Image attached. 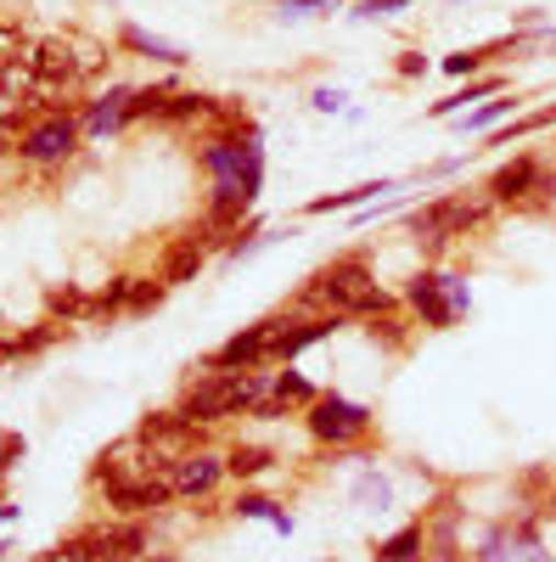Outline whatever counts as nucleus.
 I'll return each mask as SVG.
<instances>
[{"instance_id": "obj_16", "label": "nucleus", "mask_w": 556, "mask_h": 562, "mask_svg": "<svg viewBox=\"0 0 556 562\" xmlns=\"http://www.w3.org/2000/svg\"><path fill=\"white\" fill-rule=\"evenodd\" d=\"M377 192H394L388 180H365V186H354V192H332V198H315L309 203V214H332V209H354V203H371Z\"/></svg>"}, {"instance_id": "obj_11", "label": "nucleus", "mask_w": 556, "mask_h": 562, "mask_svg": "<svg viewBox=\"0 0 556 562\" xmlns=\"http://www.w3.org/2000/svg\"><path fill=\"white\" fill-rule=\"evenodd\" d=\"M169 501H174L169 479H124V484L107 490V506L129 512V518H141V512H158V506H169Z\"/></svg>"}, {"instance_id": "obj_13", "label": "nucleus", "mask_w": 556, "mask_h": 562, "mask_svg": "<svg viewBox=\"0 0 556 562\" xmlns=\"http://www.w3.org/2000/svg\"><path fill=\"white\" fill-rule=\"evenodd\" d=\"M428 557V529L422 524H405L399 535H388L377 546V562H422Z\"/></svg>"}, {"instance_id": "obj_21", "label": "nucleus", "mask_w": 556, "mask_h": 562, "mask_svg": "<svg viewBox=\"0 0 556 562\" xmlns=\"http://www.w3.org/2000/svg\"><path fill=\"white\" fill-rule=\"evenodd\" d=\"M124 45H129V52H141V57H158V63H185L180 45H163V40H152L141 29H124Z\"/></svg>"}, {"instance_id": "obj_20", "label": "nucleus", "mask_w": 556, "mask_h": 562, "mask_svg": "<svg viewBox=\"0 0 556 562\" xmlns=\"http://www.w3.org/2000/svg\"><path fill=\"white\" fill-rule=\"evenodd\" d=\"M512 45H518V40H495V45H478V52H455V57H444V74H455V79H461V74H478L495 52H512Z\"/></svg>"}, {"instance_id": "obj_15", "label": "nucleus", "mask_w": 556, "mask_h": 562, "mask_svg": "<svg viewBox=\"0 0 556 562\" xmlns=\"http://www.w3.org/2000/svg\"><path fill=\"white\" fill-rule=\"evenodd\" d=\"M270 467H275V456L264 445H237V450L225 456V473L230 479H259V473H270Z\"/></svg>"}, {"instance_id": "obj_8", "label": "nucleus", "mask_w": 556, "mask_h": 562, "mask_svg": "<svg viewBox=\"0 0 556 562\" xmlns=\"http://www.w3.org/2000/svg\"><path fill=\"white\" fill-rule=\"evenodd\" d=\"M540 180H545V164L523 153V158H512L506 169H495V180H489V203H495V209L529 203V198L540 192Z\"/></svg>"}, {"instance_id": "obj_14", "label": "nucleus", "mask_w": 556, "mask_h": 562, "mask_svg": "<svg viewBox=\"0 0 556 562\" xmlns=\"http://www.w3.org/2000/svg\"><path fill=\"white\" fill-rule=\"evenodd\" d=\"M147 551V529L124 524V529H102V562H135Z\"/></svg>"}, {"instance_id": "obj_3", "label": "nucleus", "mask_w": 556, "mask_h": 562, "mask_svg": "<svg viewBox=\"0 0 556 562\" xmlns=\"http://www.w3.org/2000/svg\"><path fill=\"white\" fill-rule=\"evenodd\" d=\"M253 405H259V378H248V371H208V378L185 383V400H180V411L203 422V428L225 416H242Z\"/></svg>"}, {"instance_id": "obj_18", "label": "nucleus", "mask_w": 556, "mask_h": 562, "mask_svg": "<svg viewBox=\"0 0 556 562\" xmlns=\"http://www.w3.org/2000/svg\"><path fill=\"white\" fill-rule=\"evenodd\" d=\"M484 97H500V79H478V85H467V90H455V97L433 102V119H455L467 102H484Z\"/></svg>"}, {"instance_id": "obj_7", "label": "nucleus", "mask_w": 556, "mask_h": 562, "mask_svg": "<svg viewBox=\"0 0 556 562\" xmlns=\"http://www.w3.org/2000/svg\"><path fill=\"white\" fill-rule=\"evenodd\" d=\"M73 147H79V119L73 113H52V119H39L34 130H23L18 158H29V164H63Z\"/></svg>"}, {"instance_id": "obj_1", "label": "nucleus", "mask_w": 556, "mask_h": 562, "mask_svg": "<svg viewBox=\"0 0 556 562\" xmlns=\"http://www.w3.org/2000/svg\"><path fill=\"white\" fill-rule=\"evenodd\" d=\"M298 304H315V310H327V315H383V310H399L377 288V276H371V265L360 254H343L327 270H315L309 288L298 293Z\"/></svg>"}, {"instance_id": "obj_2", "label": "nucleus", "mask_w": 556, "mask_h": 562, "mask_svg": "<svg viewBox=\"0 0 556 562\" xmlns=\"http://www.w3.org/2000/svg\"><path fill=\"white\" fill-rule=\"evenodd\" d=\"M489 214H495L489 192H478V198L455 192V198H439V203H428L422 214H410V237L422 243V254H444L455 237H467V231H478Z\"/></svg>"}, {"instance_id": "obj_17", "label": "nucleus", "mask_w": 556, "mask_h": 562, "mask_svg": "<svg viewBox=\"0 0 556 562\" xmlns=\"http://www.w3.org/2000/svg\"><path fill=\"white\" fill-rule=\"evenodd\" d=\"M129 288H135V276H113L107 288L90 299V321H102V315H118V310H129Z\"/></svg>"}, {"instance_id": "obj_6", "label": "nucleus", "mask_w": 556, "mask_h": 562, "mask_svg": "<svg viewBox=\"0 0 556 562\" xmlns=\"http://www.w3.org/2000/svg\"><path fill=\"white\" fill-rule=\"evenodd\" d=\"M405 304L416 310V315H422L428 326H450L461 310H467L473 299H467V288H461V281L455 276H439V270H422V276H416L410 281V288H405Z\"/></svg>"}, {"instance_id": "obj_9", "label": "nucleus", "mask_w": 556, "mask_h": 562, "mask_svg": "<svg viewBox=\"0 0 556 562\" xmlns=\"http://www.w3.org/2000/svg\"><path fill=\"white\" fill-rule=\"evenodd\" d=\"M270 333H275V321H259V326H242L230 344H219L208 355V371H248L259 360H270Z\"/></svg>"}, {"instance_id": "obj_25", "label": "nucleus", "mask_w": 556, "mask_h": 562, "mask_svg": "<svg viewBox=\"0 0 556 562\" xmlns=\"http://www.w3.org/2000/svg\"><path fill=\"white\" fill-rule=\"evenodd\" d=\"M545 124H556V108H540V113H529V119H518L512 130H500L495 135V147H512L518 135H534V130H545Z\"/></svg>"}, {"instance_id": "obj_12", "label": "nucleus", "mask_w": 556, "mask_h": 562, "mask_svg": "<svg viewBox=\"0 0 556 562\" xmlns=\"http://www.w3.org/2000/svg\"><path fill=\"white\" fill-rule=\"evenodd\" d=\"M203 265H208V243L203 237H180L169 248V259H163V281H169V288H174V281H192Z\"/></svg>"}, {"instance_id": "obj_28", "label": "nucleus", "mask_w": 556, "mask_h": 562, "mask_svg": "<svg viewBox=\"0 0 556 562\" xmlns=\"http://www.w3.org/2000/svg\"><path fill=\"white\" fill-rule=\"evenodd\" d=\"M371 338H383V344H405V321H399V310H383V315H371Z\"/></svg>"}, {"instance_id": "obj_5", "label": "nucleus", "mask_w": 556, "mask_h": 562, "mask_svg": "<svg viewBox=\"0 0 556 562\" xmlns=\"http://www.w3.org/2000/svg\"><path fill=\"white\" fill-rule=\"evenodd\" d=\"M135 439H141V450L158 456V461H180L203 445V422H192L185 411H152V416H141Z\"/></svg>"}, {"instance_id": "obj_33", "label": "nucleus", "mask_w": 556, "mask_h": 562, "mask_svg": "<svg viewBox=\"0 0 556 562\" xmlns=\"http://www.w3.org/2000/svg\"><path fill=\"white\" fill-rule=\"evenodd\" d=\"M282 7L293 12V7H327V0H282Z\"/></svg>"}, {"instance_id": "obj_31", "label": "nucleus", "mask_w": 556, "mask_h": 562, "mask_svg": "<svg viewBox=\"0 0 556 562\" xmlns=\"http://www.w3.org/2000/svg\"><path fill=\"white\" fill-rule=\"evenodd\" d=\"M405 7H410V0H360V18H394Z\"/></svg>"}, {"instance_id": "obj_19", "label": "nucleus", "mask_w": 556, "mask_h": 562, "mask_svg": "<svg viewBox=\"0 0 556 562\" xmlns=\"http://www.w3.org/2000/svg\"><path fill=\"white\" fill-rule=\"evenodd\" d=\"M45 310H52V315H63V321H90V299H84L79 288H68V281H63V288H52V293H45Z\"/></svg>"}, {"instance_id": "obj_26", "label": "nucleus", "mask_w": 556, "mask_h": 562, "mask_svg": "<svg viewBox=\"0 0 556 562\" xmlns=\"http://www.w3.org/2000/svg\"><path fill=\"white\" fill-rule=\"evenodd\" d=\"M52 344H57V326H34V333L12 338V360H23V355H39V349H52Z\"/></svg>"}, {"instance_id": "obj_23", "label": "nucleus", "mask_w": 556, "mask_h": 562, "mask_svg": "<svg viewBox=\"0 0 556 562\" xmlns=\"http://www.w3.org/2000/svg\"><path fill=\"white\" fill-rule=\"evenodd\" d=\"M270 394L282 400V405H315V400H320V394H315V389L298 378V371H282V378L270 383Z\"/></svg>"}, {"instance_id": "obj_22", "label": "nucleus", "mask_w": 556, "mask_h": 562, "mask_svg": "<svg viewBox=\"0 0 556 562\" xmlns=\"http://www.w3.org/2000/svg\"><path fill=\"white\" fill-rule=\"evenodd\" d=\"M237 512H242V518H264V524H275L282 535H293V518H287V512L275 506V501H264V495H242Z\"/></svg>"}, {"instance_id": "obj_30", "label": "nucleus", "mask_w": 556, "mask_h": 562, "mask_svg": "<svg viewBox=\"0 0 556 562\" xmlns=\"http://www.w3.org/2000/svg\"><path fill=\"white\" fill-rule=\"evenodd\" d=\"M18 461H23V439H18V434H7V439H0V479H7Z\"/></svg>"}, {"instance_id": "obj_10", "label": "nucleus", "mask_w": 556, "mask_h": 562, "mask_svg": "<svg viewBox=\"0 0 556 562\" xmlns=\"http://www.w3.org/2000/svg\"><path fill=\"white\" fill-rule=\"evenodd\" d=\"M219 479H225V461H219V456H208V450H192V456H180V461L169 467V490H174L180 501L208 495Z\"/></svg>"}, {"instance_id": "obj_29", "label": "nucleus", "mask_w": 556, "mask_h": 562, "mask_svg": "<svg viewBox=\"0 0 556 562\" xmlns=\"http://www.w3.org/2000/svg\"><path fill=\"white\" fill-rule=\"evenodd\" d=\"M506 113H518V102H512V97H495V102H484V108L467 119V130H489V124L506 119Z\"/></svg>"}, {"instance_id": "obj_4", "label": "nucleus", "mask_w": 556, "mask_h": 562, "mask_svg": "<svg viewBox=\"0 0 556 562\" xmlns=\"http://www.w3.org/2000/svg\"><path fill=\"white\" fill-rule=\"evenodd\" d=\"M304 422H309V434H315L320 445H332V450L360 445V439L371 434V411L354 405V400H343V394H320V400L309 405Z\"/></svg>"}, {"instance_id": "obj_32", "label": "nucleus", "mask_w": 556, "mask_h": 562, "mask_svg": "<svg viewBox=\"0 0 556 562\" xmlns=\"http://www.w3.org/2000/svg\"><path fill=\"white\" fill-rule=\"evenodd\" d=\"M416 74H428V63H422V52H405L399 57V79H416Z\"/></svg>"}, {"instance_id": "obj_24", "label": "nucleus", "mask_w": 556, "mask_h": 562, "mask_svg": "<svg viewBox=\"0 0 556 562\" xmlns=\"http://www.w3.org/2000/svg\"><path fill=\"white\" fill-rule=\"evenodd\" d=\"M29 57V29L23 23H0V68H12Z\"/></svg>"}, {"instance_id": "obj_27", "label": "nucleus", "mask_w": 556, "mask_h": 562, "mask_svg": "<svg viewBox=\"0 0 556 562\" xmlns=\"http://www.w3.org/2000/svg\"><path fill=\"white\" fill-rule=\"evenodd\" d=\"M163 288H169L163 276H158V281H135V288H129V310H135V315H141V310H158V304H163Z\"/></svg>"}]
</instances>
